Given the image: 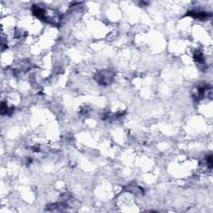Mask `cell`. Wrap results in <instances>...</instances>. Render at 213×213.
<instances>
[{"label":"cell","instance_id":"1","mask_svg":"<svg viewBox=\"0 0 213 213\" xmlns=\"http://www.w3.org/2000/svg\"><path fill=\"white\" fill-rule=\"evenodd\" d=\"M188 15H192L193 17L197 19H205L208 17V14L203 12H189Z\"/></svg>","mask_w":213,"mask_h":213}]
</instances>
